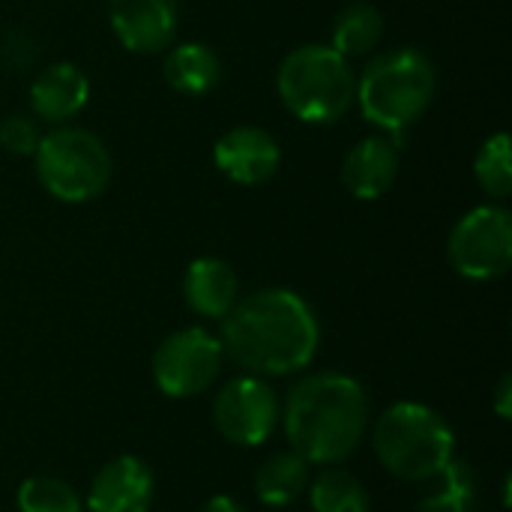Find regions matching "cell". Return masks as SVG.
Instances as JSON below:
<instances>
[{
    "mask_svg": "<svg viewBox=\"0 0 512 512\" xmlns=\"http://www.w3.org/2000/svg\"><path fill=\"white\" fill-rule=\"evenodd\" d=\"M222 351L258 375H288L312 363L318 321L303 297L285 288L258 291L222 318Z\"/></svg>",
    "mask_w": 512,
    "mask_h": 512,
    "instance_id": "cell-1",
    "label": "cell"
},
{
    "mask_svg": "<svg viewBox=\"0 0 512 512\" xmlns=\"http://www.w3.org/2000/svg\"><path fill=\"white\" fill-rule=\"evenodd\" d=\"M369 399L363 387L336 372L303 378L285 405V432L297 456L315 465L348 459L363 441Z\"/></svg>",
    "mask_w": 512,
    "mask_h": 512,
    "instance_id": "cell-2",
    "label": "cell"
},
{
    "mask_svg": "<svg viewBox=\"0 0 512 512\" xmlns=\"http://www.w3.org/2000/svg\"><path fill=\"white\" fill-rule=\"evenodd\" d=\"M435 90V63L420 48H393L369 60V66L357 78L354 102L372 126H378L390 138H399L426 114Z\"/></svg>",
    "mask_w": 512,
    "mask_h": 512,
    "instance_id": "cell-3",
    "label": "cell"
},
{
    "mask_svg": "<svg viewBox=\"0 0 512 512\" xmlns=\"http://www.w3.org/2000/svg\"><path fill=\"white\" fill-rule=\"evenodd\" d=\"M276 90L282 105L303 123H333L351 105L357 93V75L336 48L303 45L294 48L279 72Z\"/></svg>",
    "mask_w": 512,
    "mask_h": 512,
    "instance_id": "cell-4",
    "label": "cell"
},
{
    "mask_svg": "<svg viewBox=\"0 0 512 512\" xmlns=\"http://www.w3.org/2000/svg\"><path fill=\"white\" fill-rule=\"evenodd\" d=\"M372 438L381 465L402 480L426 483L453 459V432L447 420L417 402H399L384 411Z\"/></svg>",
    "mask_w": 512,
    "mask_h": 512,
    "instance_id": "cell-5",
    "label": "cell"
},
{
    "mask_svg": "<svg viewBox=\"0 0 512 512\" xmlns=\"http://www.w3.org/2000/svg\"><path fill=\"white\" fill-rule=\"evenodd\" d=\"M33 159L42 189L66 204H84L99 198L111 180V153L90 129H51L39 138Z\"/></svg>",
    "mask_w": 512,
    "mask_h": 512,
    "instance_id": "cell-6",
    "label": "cell"
},
{
    "mask_svg": "<svg viewBox=\"0 0 512 512\" xmlns=\"http://www.w3.org/2000/svg\"><path fill=\"white\" fill-rule=\"evenodd\" d=\"M450 264L465 279H498L512 264V216L501 204H483L465 213L447 240Z\"/></svg>",
    "mask_w": 512,
    "mask_h": 512,
    "instance_id": "cell-7",
    "label": "cell"
},
{
    "mask_svg": "<svg viewBox=\"0 0 512 512\" xmlns=\"http://www.w3.org/2000/svg\"><path fill=\"white\" fill-rule=\"evenodd\" d=\"M222 357V342L213 333H207L204 327H186L171 333L159 345L153 357V378L168 396H195L216 381Z\"/></svg>",
    "mask_w": 512,
    "mask_h": 512,
    "instance_id": "cell-8",
    "label": "cell"
},
{
    "mask_svg": "<svg viewBox=\"0 0 512 512\" xmlns=\"http://www.w3.org/2000/svg\"><path fill=\"white\" fill-rule=\"evenodd\" d=\"M213 420L219 432L243 447L264 444L279 420V402L270 384L261 378H234L222 387L213 405Z\"/></svg>",
    "mask_w": 512,
    "mask_h": 512,
    "instance_id": "cell-9",
    "label": "cell"
},
{
    "mask_svg": "<svg viewBox=\"0 0 512 512\" xmlns=\"http://www.w3.org/2000/svg\"><path fill=\"white\" fill-rule=\"evenodd\" d=\"M108 21L126 51L159 54L177 36V0H108Z\"/></svg>",
    "mask_w": 512,
    "mask_h": 512,
    "instance_id": "cell-10",
    "label": "cell"
},
{
    "mask_svg": "<svg viewBox=\"0 0 512 512\" xmlns=\"http://www.w3.org/2000/svg\"><path fill=\"white\" fill-rule=\"evenodd\" d=\"M213 162L228 180L240 186H261L279 171L282 150L276 138L261 126H234L219 135Z\"/></svg>",
    "mask_w": 512,
    "mask_h": 512,
    "instance_id": "cell-11",
    "label": "cell"
},
{
    "mask_svg": "<svg viewBox=\"0 0 512 512\" xmlns=\"http://www.w3.org/2000/svg\"><path fill=\"white\" fill-rule=\"evenodd\" d=\"M153 504V474L135 456L108 462L90 483V512H147Z\"/></svg>",
    "mask_w": 512,
    "mask_h": 512,
    "instance_id": "cell-12",
    "label": "cell"
},
{
    "mask_svg": "<svg viewBox=\"0 0 512 512\" xmlns=\"http://www.w3.org/2000/svg\"><path fill=\"white\" fill-rule=\"evenodd\" d=\"M399 174V144L390 135H372L351 147L342 162V183L360 201L381 198Z\"/></svg>",
    "mask_w": 512,
    "mask_h": 512,
    "instance_id": "cell-13",
    "label": "cell"
},
{
    "mask_svg": "<svg viewBox=\"0 0 512 512\" xmlns=\"http://www.w3.org/2000/svg\"><path fill=\"white\" fill-rule=\"evenodd\" d=\"M90 99V81L75 63H51L30 84V108L45 123L72 120Z\"/></svg>",
    "mask_w": 512,
    "mask_h": 512,
    "instance_id": "cell-14",
    "label": "cell"
},
{
    "mask_svg": "<svg viewBox=\"0 0 512 512\" xmlns=\"http://www.w3.org/2000/svg\"><path fill=\"white\" fill-rule=\"evenodd\" d=\"M237 276L222 258H198L189 264L183 294L192 312L204 318H225L237 303Z\"/></svg>",
    "mask_w": 512,
    "mask_h": 512,
    "instance_id": "cell-15",
    "label": "cell"
},
{
    "mask_svg": "<svg viewBox=\"0 0 512 512\" xmlns=\"http://www.w3.org/2000/svg\"><path fill=\"white\" fill-rule=\"evenodd\" d=\"M162 75L171 90L183 96H204L219 84L222 60L204 42H183V45L168 48L162 60Z\"/></svg>",
    "mask_w": 512,
    "mask_h": 512,
    "instance_id": "cell-16",
    "label": "cell"
},
{
    "mask_svg": "<svg viewBox=\"0 0 512 512\" xmlns=\"http://www.w3.org/2000/svg\"><path fill=\"white\" fill-rule=\"evenodd\" d=\"M381 36H384L381 9L366 3V0H357L336 15L330 48H336L342 57H360V54L375 51Z\"/></svg>",
    "mask_w": 512,
    "mask_h": 512,
    "instance_id": "cell-17",
    "label": "cell"
},
{
    "mask_svg": "<svg viewBox=\"0 0 512 512\" xmlns=\"http://www.w3.org/2000/svg\"><path fill=\"white\" fill-rule=\"evenodd\" d=\"M306 483H309V462L303 456H297L294 450L270 456L255 474L258 498L273 507H285V504L297 501L303 495Z\"/></svg>",
    "mask_w": 512,
    "mask_h": 512,
    "instance_id": "cell-18",
    "label": "cell"
},
{
    "mask_svg": "<svg viewBox=\"0 0 512 512\" xmlns=\"http://www.w3.org/2000/svg\"><path fill=\"white\" fill-rule=\"evenodd\" d=\"M429 483V492L417 504V512H474L477 480L465 462L450 459Z\"/></svg>",
    "mask_w": 512,
    "mask_h": 512,
    "instance_id": "cell-19",
    "label": "cell"
},
{
    "mask_svg": "<svg viewBox=\"0 0 512 512\" xmlns=\"http://www.w3.org/2000/svg\"><path fill=\"white\" fill-rule=\"evenodd\" d=\"M309 495L315 512H369V495L363 483L342 468L321 471Z\"/></svg>",
    "mask_w": 512,
    "mask_h": 512,
    "instance_id": "cell-20",
    "label": "cell"
},
{
    "mask_svg": "<svg viewBox=\"0 0 512 512\" xmlns=\"http://www.w3.org/2000/svg\"><path fill=\"white\" fill-rule=\"evenodd\" d=\"M474 177L480 189L489 198L504 201L512 192V159H510V135L498 132L483 141L477 159H474Z\"/></svg>",
    "mask_w": 512,
    "mask_h": 512,
    "instance_id": "cell-21",
    "label": "cell"
},
{
    "mask_svg": "<svg viewBox=\"0 0 512 512\" xmlns=\"http://www.w3.org/2000/svg\"><path fill=\"white\" fill-rule=\"evenodd\" d=\"M21 512H81V498L75 489L57 477H30L18 489Z\"/></svg>",
    "mask_w": 512,
    "mask_h": 512,
    "instance_id": "cell-22",
    "label": "cell"
},
{
    "mask_svg": "<svg viewBox=\"0 0 512 512\" xmlns=\"http://www.w3.org/2000/svg\"><path fill=\"white\" fill-rule=\"evenodd\" d=\"M39 138V126L24 114H9L0 120V147L12 156H33Z\"/></svg>",
    "mask_w": 512,
    "mask_h": 512,
    "instance_id": "cell-23",
    "label": "cell"
},
{
    "mask_svg": "<svg viewBox=\"0 0 512 512\" xmlns=\"http://www.w3.org/2000/svg\"><path fill=\"white\" fill-rule=\"evenodd\" d=\"M33 57H36V42L24 30L3 33V42H0V60H3V66L24 69Z\"/></svg>",
    "mask_w": 512,
    "mask_h": 512,
    "instance_id": "cell-24",
    "label": "cell"
},
{
    "mask_svg": "<svg viewBox=\"0 0 512 512\" xmlns=\"http://www.w3.org/2000/svg\"><path fill=\"white\" fill-rule=\"evenodd\" d=\"M512 378H501V387H498V396H495V411L501 414V417H510L512 414Z\"/></svg>",
    "mask_w": 512,
    "mask_h": 512,
    "instance_id": "cell-25",
    "label": "cell"
},
{
    "mask_svg": "<svg viewBox=\"0 0 512 512\" xmlns=\"http://www.w3.org/2000/svg\"><path fill=\"white\" fill-rule=\"evenodd\" d=\"M201 512H243V510L237 507V501H231V498L219 495V498H210V501L204 504V510Z\"/></svg>",
    "mask_w": 512,
    "mask_h": 512,
    "instance_id": "cell-26",
    "label": "cell"
}]
</instances>
